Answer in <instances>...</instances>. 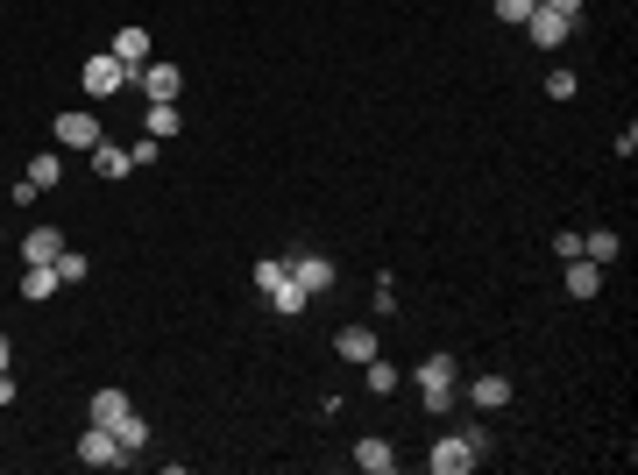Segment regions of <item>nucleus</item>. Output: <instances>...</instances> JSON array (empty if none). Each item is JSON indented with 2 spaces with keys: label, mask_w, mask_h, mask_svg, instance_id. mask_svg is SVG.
I'll return each mask as SVG.
<instances>
[{
  "label": "nucleus",
  "mask_w": 638,
  "mask_h": 475,
  "mask_svg": "<svg viewBox=\"0 0 638 475\" xmlns=\"http://www.w3.org/2000/svg\"><path fill=\"white\" fill-rule=\"evenodd\" d=\"M490 8H497V22H511V29H525V15L539 8V0H490Z\"/></svg>",
  "instance_id": "a878e982"
},
{
  "label": "nucleus",
  "mask_w": 638,
  "mask_h": 475,
  "mask_svg": "<svg viewBox=\"0 0 638 475\" xmlns=\"http://www.w3.org/2000/svg\"><path fill=\"white\" fill-rule=\"evenodd\" d=\"M553 15H568V22H582V0H546Z\"/></svg>",
  "instance_id": "2f4dec72"
},
{
  "label": "nucleus",
  "mask_w": 638,
  "mask_h": 475,
  "mask_svg": "<svg viewBox=\"0 0 638 475\" xmlns=\"http://www.w3.org/2000/svg\"><path fill=\"white\" fill-rule=\"evenodd\" d=\"M525 36H532V50H561V43L575 36V22H568V15H553L546 0H539V8L525 15Z\"/></svg>",
  "instance_id": "39448f33"
},
{
  "label": "nucleus",
  "mask_w": 638,
  "mask_h": 475,
  "mask_svg": "<svg viewBox=\"0 0 638 475\" xmlns=\"http://www.w3.org/2000/svg\"><path fill=\"white\" fill-rule=\"evenodd\" d=\"M78 86H86V100H121L135 86V64H121L114 50L107 57H86V71H78Z\"/></svg>",
  "instance_id": "f03ea898"
},
{
  "label": "nucleus",
  "mask_w": 638,
  "mask_h": 475,
  "mask_svg": "<svg viewBox=\"0 0 638 475\" xmlns=\"http://www.w3.org/2000/svg\"><path fill=\"white\" fill-rule=\"evenodd\" d=\"M362 369H369V390H376V398H390V390H397V362H383V355H369Z\"/></svg>",
  "instance_id": "5701e85b"
},
{
  "label": "nucleus",
  "mask_w": 638,
  "mask_h": 475,
  "mask_svg": "<svg viewBox=\"0 0 638 475\" xmlns=\"http://www.w3.org/2000/svg\"><path fill=\"white\" fill-rule=\"evenodd\" d=\"M178 121H185V114H178V100H149V114H142V135L171 142V135H178Z\"/></svg>",
  "instance_id": "ddd939ff"
},
{
  "label": "nucleus",
  "mask_w": 638,
  "mask_h": 475,
  "mask_svg": "<svg viewBox=\"0 0 638 475\" xmlns=\"http://www.w3.org/2000/svg\"><path fill=\"white\" fill-rule=\"evenodd\" d=\"M546 93H553V100H575L582 78H575V71H546Z\"/></svg>",
  "instance_id": "bb28decb"
},
{
  "label": "nucleus",
  "mask_w": 638,
  "mask_h": 475,
  "mask_svg": "<svg viewBox=\"0 0 638 475\" xmlns=\"http://www.w3.org/2000/svg\"><path fill=\"white\" fill-rule=\"evenodd\" d=\"M29 178H36V185L50 192V185L64 178V149H43V156H29Z\"/></svg>",
  "instance_id": "aec40b11"
},
{
  "label": "nucleus",
  "mask_w": 638,
  "mask_h": 475,
  "mask_svg": "<svg viewBox=\"0 0 638 475\" xmlns=\"http://www.w3.org/2000/svg\"><path fill=\"white\" fill-rule=\"evenodd\" d=\"M50 291H64L57 284V263H29L22 270V298H50Z\"/></svg>",
  "instance_id": "6ab92c4d"
},
{
  "label": "nucleus",
  "mask_w": 638,
  "mask_h": 475,
  "mask_svg": "<svg viewBox=\"0 0 638 475\" xmlns=\"http://www.w3.org/2000/svg\"><path fill=\"white\" fill-rule=\"evenodd\" d=\"M86 156H93V171H100V178H107V185H114V178H128V171H135V164H128V149H121V142H107V135H100V142H93V149H86Z\"/></svg>",
  "instance_id": "f8f14e48"
},
{
  "label": "nucleus",
  "mask_w": 638,
  "mask_h": 475,
  "mask_svg": "<svg viewBox=\"0 0 638 475\" xmlns=\"http://www.w3.org/2000/svg\"><path fill=\"white\" fill-rule=\"evenodd\" d=\"M412 376H419V390H454V355H426Z\"/></svg>",
  "instance_id": "f3484780"
},
{
  "label": "nucleus",
  "mask_w": 638,
  "mask_h": 475,
  "mask_svg": "<svg viewBox=\"0 0 638 475\" xmlns=\"http://www.w3.org/2000/svg\"><path fill=\"white\" fill-rule=\"evenodd\" d=\"M553 256L575 263V256H582V227H561V234H553Z\"/></svg>",
  "instance_id": "cd10ccee"
},
{
  "label": "nucleus",
  "mask_w": 638,
  "mask_h": 475,
  "mask_svg": "<svg viewBox=\"0 0 638 475\" xmlns=\"http://www.w3.org/2000/svg\"><path fill=\"white\" fill-rule=\"evenodd\" d=\"M419 405H426L433 419H447V412H454V390H419Z\"/></svg>",
  "instance_id": "c756f323"
},
{
  "label": "nucleus",
  "mask_w": 638,
  "mask_h": 475,
  "mask_svg": "<svg viewBox=\"0 0 638 475\" xmlns=\"http://www.w3.org/2000/svg\"><path fill=\"white\" fill-rule=\"evenodd\" d=\"M582 256H589V263H617V256H624V234H610V227L582 234Z\"/></svg>",
  "instance_id": "a211bd4d"
},
{
  "label": "nucleus",
  "mask_w": 638,
  "mask_h": 475,
  "mask_svg": "<svg viewBox=\"0 0 638 475\" xmlns=\"http://www.w3.org/2000/svg\"><path fill=\"white\" fill-rule=\"evenodd\" d=\"M135 405H128V390H93L86 398V426H121Z\"/></svg>",
  "instance_id": "1a4fd4ad"
},
{
  "label": "nucleus",
  "mask_w": 638,
  "mask_h": 475,
  "mask_svg": "<svg viewBox=\"0 0 638 475\" xmlns=\"http://www.w3.org/2000/svg\"><path fill=\"white\" fill-rule=\"evenodd\" d=\"M284 277H291V263H277V256H263V263H256V291H263V298H270Z\"/></svg>",
  "instance_id": "393cba45"
},
{
  "label": "nucleus",
  "mask_w": 638,
  "mask_h": 475,
  "mask_svg": "<svg viewBox=\"0 0 638 475\" xmlns=\"http://www.w3.org/2000/svg\"><path fill=\"white\" fill-rule=\"evenodd\" d=\"M15 398H22V390H15V376H8V369H0V405H15Z\"/></svg>",
  "instance_id": "473e14b6"
},
{
  "label": "nucleus",
  "mask_w": 638,
  "mask_h": 475,
  "mask_svg": "<svg viewBox=\"0 0 638 475\" xmlns=\"http://www.w3.org/2000/svg\"><path fill=\"white\" fill-rule=\"evenodd\" d=\"M8 199H15V206H36V199H43V185H36V178H15V192H8Z\"/></svg>",
  "instance_id": "7c9ffc66"
},
{
  "label": "nucleus",
  "mask_w": 638,
  "mask_h": 475,
  "mask_svg": "<svg viewBox=\"0 0 638 475\" xmlns=\"http://www.w3.org/2000/svg\"><path fill=\"white\" fill-rule=\"evenodd\" d=\"M114 57H121V64H135V71H142V64H149V29H135V22H128V29H121V36H114Z\"/></svg>",
  "instance_id": "2eb2a0df"
},
{
  "label": "nucleus",
  "mask_w": 638,
  "mask_h": 475,
  "mask_svg": "<svg viewBox=\"0 0 638 475\" xmlns=\"http://www.w3.org/2000/svg\"><path fill=\"white\" fill-rule=\"evenodd\" d=\"M86 277H93V263L78 256V249H64V256H57V284H86Z\"/></svg>",
  "instance_id": "b1692460"
},
{
  "label": "nucleus",
  "mask_w": 638,
  "mask_h": 475,
  "mask_svg": "<svg viewBox=\"0 0 638 475\" xmlns=\"http://www.w3.org/2000/svg\"><path fill=\"white\" fill-rule=\"evenodd\" d=\"M57 121V149H93L100 142V114H50Z\"/></svg>",
  "instance_id": "0eeeda50"
},
{
  "label": "nucleus",
  "mask_w": 638,
  "mask_h": 475,
  "mask_svg": "<svg viewBox=\"0 0 638 475\" xmlns=\"http://www.w3.org/2000/svg\"><path fill=\"white\" fill-rule=\"evenodd\" d=\"M78 461H86V468H128L135 454L114 440V426H86V433H78Z\"/></svg>",
  "instance_id": "7ed1b4c3"
},
{
  "label": "nucleus",
  "mask_w": 638,
  "mask_h": 475,
  "mask_svg": "<svg viewBox=\"0 0 638 475\" xmlns=\"http://www.w3.org/2000/svg\"><path fill=\"white\" fill-rule=\"evenodd\" d=\"M8 362H15V341H0V369H8Z\"/></svg>",
  "instance_id": "72a5a7b5"
},
{
  "label": "nucleus",
  "mask_w": 638,
  "mask_h": 475,
  "mask_svg": "<svg viewBox=\"0 0 638 475\" xmlns=\"http://www.w3.org/2000/svg\"><path fill=\"white\" fill-rule=\"evenodd\" d=\"M483 454H490V433H483V426H468V433H440L433 454H426V468H433V475H468Z\"/></svg>",
  "instance_id": "f257e3e1"
},
{
  "label": "nucleus",
  "mask_w": 638,
  "mask_h": 475,
  "mask_svg": "<svg viewBox=\"0 0 638 475\" xmlns=\"http://www.w3.org/2000/svg\"><path fill=\"white\" fill-rule=\"evenodd\" d=\"M596 291H603V263L575 256V263H568V298H596Z\"/></svg>",
  "instance_id": "4468645a"
},
{
  "label": "nucleus",
  "mask_w": 638,
  "mask_h": 475,
  "mask_svg": "<svg viewBox=\"0 0 638 475\" xmlns=\"http://www.w3.org/2000/svg\"><path fill=\"white\" fill-rule=\"evenodd\" d=\"M64 256V234L57 227H29L22 234V263H57Z\"/></svg>",
  "instance_id": "9b49d317"
},
{
  "label": "nucleus",
  "mask_w": 638,
  "mask_h": 475,
  "mask_svg": "<svg viewBox=\"0 0 638 475\" xmlns=\"http://www.w3.org/2000/svg\"><path fill=\"white\" fill-rule=\"evenodd\" d=\"M156 156H164V142H156V135H142V142H135V149H128V164H135V171H142V164H156Z\"/></svg>",
  "instance_id": "c85d7f7f"
},
{
  "label": "nucleus",
  "mask_w": 638,
  "mask_h": 475,
  "mask_svg": "<svg viewBox=\"0 0 638 475\" xmlns=\"http://www.w3.org/2000/svg\"><path fill=\"white\" fill-rule=\"evenodd\" d=\"M114 440H121L128 454H142V447H149V419H142V412H128V419L114 426Z\"/></svg>",
  "instance_id": "4be33fe9"
},
{
  "label": "nucleus",
  "mask_w": 638,
  "mask_h": 475,
  "mask_svg": "<svg viewBox=\"0 0 638 475\" xmlns=\"http://www.w3.org/2000/svg\"><path fill=\"white\" fill-rule=\"evenodd\" d=\"M355 468H362V475H390V468H397V447H390L383 433H362V440H355Z\"/></svg>",
  "instance_id": "6e6552de"
},
{
  "label": "nucleus",
  "mask_w": 638,
  "mask_h": 475,
  "mask_svg": "<svg viewBox=\"0 0 638 475\" xmlns=\"http://www.w3.org/2000/svg\"><path fill=\"white\" fill-rule=\"evenodd\" d=\"M135 86H142V100H178V93H185V71H178L171 57H149V64L135 71Z\"/></svg>",
  "instance_id": "20e7f679"
},
{
  "label": "nucleus",
  "mask_w": 638,
  "mask_h": 475,
  "mask_svg": "<svg viewBox=\"0 0 638 475\" xmlns=\"http://www.w3.org/2000/svg\"><path fill=\"white\" fill-rule=\"evenodd\" d=\"M291 277H298V291H305V298H319V291H334V263L319 256V249L291 256Z\"/></svg>",
  "instance_id": "423d86ee"
},
{
  "label": "nucleus",
  "mask_w": 638,
  "mask_h": 475,
  "mask_svg": "<svg viewBox=\"0 0 638 475\" xmlns=\"http://www.w3.org/2000/svg\"><path fill=\"white\" fill-rule=\"evenodd\" d=\"M468 405H475V412H504V405H511V376H497V369L475 376V383H468Z\"/></svg>",
  "instance_id": "9d476101"
},
{
  "label": "nucleus",
  "mask_w": 638,
  "mask_h": 475,
  "mask_svg": "<svg viewBox=\"0 0 638 475\" xmlns=\"http://www.w3.org/2000/svg\"><path fill=\"white\" fill-rule=\"evenodd\" d=\"M270 305H277V312H284V320H298V312H305V305H312V298H305V291H298V277H284V284H277V291H270Z\"/></svg>",
  "instance_id": "412c9836"
},
{
  "label": "nucleus",
  "mask_w": 638,
  "mask_h": 475,
  "mask_svg": "<svg viewBox=\"0 0 638 475\" xmlns=\"http://www.w3.org/2000/svg\"><path fill=\"white\" fill-rule=\"evenodd\" d=\"M334 348H341V362H369V355H376V334H369V327H341Z\"/></svg>",
  "instance_id": "dca6fc26"
}]
</instances>
